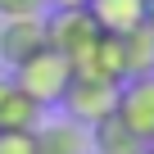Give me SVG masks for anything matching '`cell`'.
Segmentation results:
<instances>
[{
    "label": "cell",
    "instance_id": "1",
    "mask_svg": "<svg viewBox=\"0 0 154 154\" xmlns=\"http://www.w3.org/2000/svg\"><path fill=\"white\" fill-rule=\"evenodd\" d=\"M9 77H14V86L36 104V109H54L59 100H63V91H68V82H72V63L59 54V50H36L32 59H23L18 68H9Z\"/></svg>",
    "mask_w": 154,
    "mask_h": 154
},
{
    "label": "cell",
    "instance_id": "2",
    "mask_svg": "<svg viewBox=\"0 0 154 154\" xmlns=\"http://www.w3.org/2000/svg\"><path fill=\"white\" fill-rule=\"evenodd\" d=\"M118 104V82H104V77H91V72H77L72 68V82L59 100L63 118H72L77 127H95L100 118H109Z\"/></svg>",
    "mask_w": 154,
    "mask_h": 154
},
{
    "label": "cell",
    "instance_id": "3",
    "mask_svg": "<svg viewBox=\"0 0 154 154\" xmlns=\"http://www.w3.org/2000/svg\"><path fill=\"white\" fill-rule=\"evenodd\" d=\"M95 41H100V27L91 23L86 9H54V14L45 18V45L59 50L72 68L86 59V50H91Z\"/></svg>",
    "mask_w": 154,
    "mask_h": 154
},
{
    "label": "cell",
    "instance_id": "4",
    "mask_svg": "<svg viewBox=\"0 0 154 154\" xmlns=\"http://www.w3.org/2000/svg\"><path fill=\"white\" fill-rule=\"evenodd\" d=\"M113 118L136 136V140H154V72L145 77H127L118 86V104H113Z\"/></svg>",
    "mask_w": 154,
    "mask_h": 154
},
{
    "label": "cell",
    "instance_id": "5",
    "mask_svg": "<svg viewBox=\"0 0 154 154\" xmlns=\"http://www.w3.org/2000/svg\"><path fill=\"white\" fill-rule=\"evenodd\" d=\"M36 50H45V14L5 18V27H0V59H5V68H18Z\"/></svg>",
    "mask_w": 154,
    "mask_h": 154
},
{
    "label": "cell",
    "instance_id": "6",
    "mask_svg": "<svg viewBox=\"0 0 154 154\" xmlns=\"http://www.w3.org/2000/svg\"><path fill=\"white\" fill-rule=\"evenodd\" d=\"M32 154H91V136L72 118H41L32 127Z\"/></svg>",
    "mask_w": 154,
    "mask_h": 154
},
{
    "label": "cell",
    "instance_id": "7",
    "mask_svg": "<svg viewBox=\"0 0 154 154\" xmlns=\"http://www.w3.org/2000/svg\"><path fill=\"white\" fill-rule=\"evenodd\" d=\"M82 9L100 27V36H127L145 23V0H86Z\"/></svg>",
    "mask_w": 154,
    "mask_h": 154
},
{
    "label": "cell",
    "instance_id": "8",
    "mask_svg": "<svg viewBox=\"0 0 154 154\" xmlns=\"http://www.w3.org/2000/svg\"><path fill=\"white\" fill-rule=\"evenodd\" d=\"M41 118H45V109H36L14 86V77H0V131H32Z\"/></svg>",
    "mask_w": 154,
    "mask_h": 154
},
{
    "label": "cell",
    "instance_id": "9",
    "mask_svg": "<svg viewBox=\"0 0 154 154\" xmlns=\"http://www.w3.org/2000/svg\"><path fill=\"white\" fill-rule=\"evenodd\" d=\"M118 50H122V72H127V77L154 72V27H149V23H140L136 32L118 36ZM127 77H122V82H127Z\"/></svg>",
    "mask_w": 154,
    "mask_h": 154
},
{
    "label": "cell",
    "instance_id": "10",
    "mask_svg": "<svg viewBox=\"0 0 154 154\" xmlns=\"http://www.w3.org/2000/svg\"><path fill=\"white\" fill-rule=\"evenodd\" d=\"M86 136H91V154H145V140H136L113 113L86 127Z\"/></svg>",
    "mask_w": 154,
    "mask_h": 154
},
{
    "label": "cell",
    "instance_id": "11",
    "mask_svg": "<svg viewBox=\"0 0 154 154\" xmlns=\"http://www.w3.org/2000/svg\"><path fill=\"white\" fill-rule=\"evenodd\" d=\"M50 0H0V18H23V14H45Z\"/></svg>",
    "mask_w": 154,
    "mask_h": 154
},
{
    "label": "cell",
    "instance_id": "12",
    "mask_svg": "<svg viewBox=\"0 0 154 154\" xmlns=\"http://www.w3.org/2000/svg\"><path fill=\"white\" fill-rule=\"evenodd\" d=\"M0 154H32V131H0Z\"/></svg>",
    "mask_w": 154,
    "mask_h": 154
},
{
    "label": "cell",
    "instance_id": "13",
    "mask_svg": "<svg viewBox=\"0 0 154 154\" xmlns=\"http://www.w3.org/2000/svg\"><path fill=\"white\" fill-rule=\"evenodd\" d=\"M86 0H50V9H82Z\"/></svg>",
    "mask_w": 154,
    "mask_h": 154
},
{
    "label": "cell",
    "instance_id": "14",
    "mask_svg": "<svg viewBox=\"0 0 154 154\" xmlns=\"http://www.w3.org/2000/svg\"><path fill=\"white\" fill-rule=\"evenodd\" d=\"M145 23L154 27V0H145Z\"/></svg>",
    "mask_w": 154,
    "mask_h": 154
},
{
    "label": "cell",
    "instance_id": "15",
    "mask_svg": "<svg viewBox=\"0 0 154 154\" xmlns=\"http://www.w3.org/2000/svg\"><path fill=\"white\" fill-rule=\"evenodd\" d=\"M145 154H154V149H145Z\"/></svg>",
    "mask_w": 154,
    "mask_h": 154
}]
</instances>
